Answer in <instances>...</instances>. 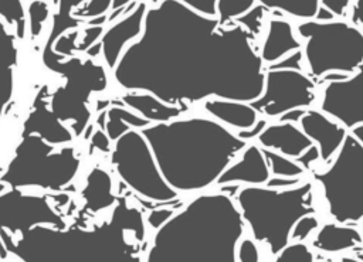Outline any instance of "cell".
Returning <instances> with one entry per match:
<instances>
[{
  "mask_svg": "<svg viewBox=\"0 0 363 262\" xmlns=\"http://www.w3.org/2000/svg\"><path fill=\"white\" fill-rule=\"evenodd\" d=\"M258 4L269 10H279L291 17L315 20L319 10V0H257Z\"/></svg>",
  "mask_w": 363,
  "mask_h": 262,
  "instance_id": "obj_25",
  "label": "cell"
},
{
  "mask_svg": "<svg viewBox=\"0 0 363 262\" xmlns=\"http://www.w3.org/2000/svg\"><path fill=\"white\" fill-rule=\"evenodd\" d=\"M262 149L265 160L268 163L271 176L279 177H302L305 174V169L295 160L288 156H284L275 150Z\"/></svg>",
  "mask_w": 363,
  "mask_h": 262,
  "instance_id": "obj_26",
  "label": "cell"
},
{
  "mask_svg": "<svg viewBox=\"0 0 363 262\" xmlns=\"http://www.w3.org/2000/svg\"><path fill=\"white\" fill-rule=\"evenodd\" d=\"M0 181V227L11 234L26 232L35 225H62L61 217L51 208L47 197L24 194L20 188L4 190Z\"/></svg>",
  "mask_w": 363,
  "mask_h": 262,
  "instance_id": "obj_11",
  "label": "cell"
},
{
  "mask_svg": "<svg viewBox=\"0 0 363 262\" xmlns=\"http://www.w3.org/2000/svg\"><path fill=\"white\" fill-rule=\"evenodd\" d=\"M146 10V3H139L126 17L111 25L102 35L99 47L104 59L109 68H115L119 57L129 45L128 42L135 41L142 34Z\"/></svg>",
  "mask_w": 363,
  "mask_h": 262,
  "instance_id": "obj_14",
  "label": "cell"
},
{
  "mask_svg": "<svg viewBox=\"0 0 363 262\" xmlns=\"http://www.w3.org/2000/svg\"><path fill=\"white\" fill-rule=\"evenodd\" d=\"M309 109V108H308ZM305 108H299V109H291L288 112H285L284 115H281L278 118V122H288V123H299L301 118L305 115V112L308 110Z\"/></svg>",
  "mask_w": 363,
  "mask_h": 262,
  "instance_id": "obj_43",
  "label": "cell"
},
{
  "mask_svg": "<svg viewBox=\"0 0 363 262\" xmlns=\"http://www.w3.org/2000/svg\"><path fill=\"white\" fill-rule=\"evenodd\" d=\"M318 227H319V220L315 214L305 215L295 224L292 234H291V239L303 242L313 231L318 229Z\"/></svg>",
  "mask_w": 363,
  "mask_h": 262,
  "instance_id": "obj_32",
  "label": "cell"
},
{
  "mask_svg": "<svg viewBox=\"0 0 363 262\" xmlns=\"http://www.w3.org/2000/svg\"><path fill=\"white\" fill-rule=\"evenodd\" d=\"M111 163L121 180L147 200L170 201L177 195L163 178L149 143L138 129H129L112 143Z\"/></svg>",
  "mask_w": 363,
  "mask_h": 262,
  "instance_id": "obj_9",
  "label": "cell"
},
{
  "mask_svg": "<svg viewBox=\"0 0 363 262\" xmlns=\"http://www.w3.org/2000/svg\"><path fill=\"white\" fill-rule=\"evenodd\" d=\"M296 31L305 40L302 54L312 78L330 72L350 75L363 64V31L352 23L306 20Z\"/></svg>",
  "mask_w": 363,
  "mask_h": 262,
  "instance_id": "obj_7",
  "label": "cell"
},
{
  "mask_svg": "<svg viewBox=\"0 0 363 262\" xmlns=\"http://www.w3.org/2000/svg\"><path fill=\"white\" fill-rule=\"evenodd\" d=\"M302 48L301 41L294 34L292 24L285 18H271L261 47L259 57L264 64L272 65L294 51Z\"/></svg>",
  "mask_w": 363,
  "mask_h": 262,
  "instance_id": "obj_19",
  "label": "cell"
},
{
  "mask_svg": "<svg viewBox=\"0 0 363 262\" xmlns=\"http://www.w3.org/2000/svg\"><path fill=\"white\" fill-rule=\"evenodd\" d=\"M318 159H320V154H319V149L316 144H312L309 146L299 157H296L295 160L306 170L311 167L312 163H315Z\"/></svg>",
  "mask_w": 363,
  "mask_h": 262,
  "instance_id": "obj_40",
  "label": "cell"
},
{
  "mask_svg": "<svg viewBox=\"0 0 363 262\" xmlns=\"http://www.w3.org/2000/svg\"><path fill=\"white\" fill-rule=\"evenodd\" d=\"M113 0H89L81 8L74 13L77 18H94V17H104L109 8H112Z\"/></svg>",
  "mask_w": 363,
  "mask_h": 262,
  "instance_id": "obj_31",
  "label": "cell"
},
{
  "mask_svg": "<svg viewBox=\"0 0 363 262\" xmlns=\"http://www.w3.org/2000/svg\"><path fill=\"white\" fill-rule=\"evenodd\" d=\"M258 143L259 147L275 150L291 159L299 157L309 146L313 144L301 127L288 122L268 125L258 136Z\"/></svg>",
  "mask_w": 363,
  "mask_h": 262,
  "instance_id": "obj_16",
  "label": "cell"
},
{
  "mask_svg": "<svg viewBox=\"0 0 363 262\" xmlns=\"http://www.w3.org/2000/svg\"><path fill=\"white\" fill-rule=\"evenodd\" d=\"M267 126H268V123H267L265 119H258L254 126H251L250 129H245V130H240L237 135H238L240 139H242L245 142H250V140H252L255 137L258 139V136L264 132V129Z\"/></svg>",
  "mask_w": 363,
  "mask_h": 262,
  "instance_id": "obj_39",
  "label": "cell"
},
{
  "mask_svg": "<svg viewBox=\"0 0 363 262\" xmlns=\"http://www.w3.org/2000/svg\"><path fill=\"white\" fill-rule=\"evenodd\" d=\"M155 4L159 1V0H152ZM182 1L183 4L189 6L190 8L204 14V16H208V17H217V0H179Z\"/></svg>",
  "mask_w": 363,
  "mask_h": 262,
  "instance_id": "obj_34",
  "label": "cell"
},
{
  "mask_svg": "<svg viewBox=\"0 0 363 262\" xmlns=\"http://www.w3.org/2000/svg\"><path fill=\"white\" fill-rule=\"evenodd\" d=\"M126 231L143 235L145 227L140 211L122 198L111 220L94 229L35 225L17 242L4 235L3 239L23 262H140L139 249L126 241Z\"/></svg>",
  "mask_w": 363,
  "mask_h": 262,
  "instance_id": "obj_4",
  "label": "cell"
},
{
  "mask_svg": "<svg viewBox=\"0 0 363 262\" xmlns=\"http://www.w3.org/2000/svg\"><path fill=\"white\" fill-rule=\"evenodd\" d=\"M17 35L0 18V119L6 113L16 86V68L18 61Z\"/></svg>",
  "mask_w": 363,
  "mask_h": 262,
  "instance_id": "obj_18",
  "label": "cell"
},
{
  "mask_svg": "<svg viewBox=\"0 0 363 262\" xmlns=\"http://www.w3.org/2000/svg\"><path fill=\"white\" fill-rule=\"evenodd\" d=\"M350 0H319V6L330 11L335 17H342L349 7Z\"/></svg>",
  "mask_w": 363,
  "mask_h": 262,
  "instance_id": "obj_36",
  "label": "cell"
},
{
  "mask_svg": "<svg viewBox=\"0 0 363 262\" xmlns=\"http://www.w3.org/2000/svg\"><path fill=\"white\" fill-rule=\"evenodd\" d=\"M163 178L174 191H194L217 183L248 142L208 118L173 119L140 129Z\"/></svg>",
  "mask_w": 363,
  "mask_h": 262,
  "instance_id": "obj_2",
  "label": "cell"
},
{
  "mask_svg": "<svg viewBox=\"0 0 363 262\" xmlns=\"http://www.w3.org/2000/svg\"><path fill=\"white\" fill-rule=\"evenodd\" d=\"M91 142H92V144L96 147V149H99V150H102V152H111V139L108 137V135L106 133H104V130H96L94 135H92V139H91Z\"/></svg>",
  "mask_w": 363,
  "mask_h": 262,
  "instance_id": "obj_41",
  "label": "cell"
},
{
  "mask_svg": "<svg viewBox=\"0 0 363 262\" xmlns=\"http://www.w3.org/2000/svg\"><path fill=\"white\" fill-rule=\"evenodd\" d=\"M24 135H37L50 144L68 143L72 140L69 129L62 125V120L48 108V102L41 96L35 99V103L24 122L23 136Z\"/></svg>",
  "mask_w": 363,
  "mask_h": 262,
  "instance_id": "obj_17",
  "label": "cell"
},
{
  "mask_svg": "<svg viewBox=\"0 0 363 262\" xmlns=\"http://www.w3.org/2000/svg\"><path fill=\"white\" fill-rule=\"evenodd\" d=\"M301 184V177H279V176H271L267 181V187L271 188H291Z\"/></svg>",
  "mask_w": 363,
  "mask_h": 262,
  "instance_id": "obj_37",
  "label": "cell"
},
{
  "mask_svg": "<svg viewBox=\"0 0 363 262\" xmlns=\"http://www.w3.org/2000/svg\"><path fill=\"white\" fill-rule=\"evenodd\" d=\"M50 7L43 0H34L28 4L27 18H28V31L31 37H37L43 30L45 20L48 18Z\"/></svg>",
  "mask_w": 363,
  "mask_h": 262,
  "instance_id": "obj_29",
  "label": "cell"
},
{
  "mask_svg": "<svg viewBox=\"0 0 363 262\" xmlns=\"http://www.w3.org/2000/svg\"><path fill=\"white\" fill-rule=\"evenodd\" d=\"M362 242H363L362 234L352 225L339 224V222H326L318 229L312 241V245L319 251L335 254V252L354 248Z\"/></svg>",
  "mask_w": 363,
  "mask_h": 262,
  "instance_id": "obj_22",
  "label": "cell"
},
{
  "mask_svg": "<svg viewBox=\"0 0 363 262\" xmlns=\"http://www.w3.org/2000/svg\"><path fill=\"white\" fill-rule=\"evenodd\" d=\"M244 231L228 194H201L159 228L146 262H238Z\"/></svg>",
  "mask_w": 363,
  "mask_h": 262,
  "instance_id": "obj_3",
  "label": "cell"
},
{
  "mask_svg": "<svg viewBox=\"0 0 363 262\" xmlns=\"http://www.w3.org/2000/svg\"><path fill=\"white\" fill-rule=\"evenodd\" d=\"M319 109L349 132L363 123V64L347 78L325 85Z\"/></svg>",
  "mask_w": 363,
  "mask_h": 262,
  "instance_id": "obj_12",
  "label": "cell"
},
{
  "mask_svg": "<svg viewBox=\"0 0 363 262\" xmlns=\"http://www.w3.org/2000/svg\"><path fill=\"white\" fill-rule=\"evenodd\" d=\"M257 0H217V18L221 25H227L230 21H235L238 17L250 11L255 6Z\"/></svg>",
  "mask_w": 363,
  "mask_h": 262,
  "instance_id": "obj_27",
  "label": "cell"
},
{
  "mask_svg": "<svg viewBox=\"0 0 363 262\" xmlns=\"http://www.w3.org/2000/svg\"><path fill=\"white\" fill-rule=\"evenodd\" d=\"M235 203L254 241L265 242L272 255L292 241V229L302 217L316 212L311 181L281 190L247 186L237 191Z\"/></svg>",
  "mask_w": 363,
  "mask_h": 262,
  "instance_id": "obj_5",
  "label": "cell"
},
{
  "mask_svg": "<svg viewBox=\"0 0 363 262\" xmlns=\"http://www.w3.org/2000/svg\"><path fill=\"white\" fill-rule=\"evenodd\" d=\"M264 11L265 7L261 4H255L250 11H247L245 14H242L241 17H238L235 20L237 24L242 25L250 34L257 35L261 31L262 27V17H264Z\"/></svg>",
  "mask_w": 363,
  "mask_h": 262,
  "instance_id": "obj_30",
  "label": "cell"
},
{
  "mask_svg": "<svg viewBox=\"0 0 363 262\" xmlns=\"http://www.w3.org/2000/svg\"><path fill=\"white\" fill-rule=\"evenodd\" d=\"M204 109L213 119L238 130L250 129L258 120V112L250 102L214 98L204 102Z\"/></svg>",
  "mask_w": 363,
  "mask_h": 262,
  "instance_id": "obj_20",
  "label": "cell"
},
{
  "mask_svg": "<svg viewBox=\"0 0 363 262\" xmlns=\"http://www.w3.org/2000/svg\"><path fill=\"white\" fill-rule=\"evenodd\" d=\"M238 262H259V251L254 239L242 238L237 248Z\"/></svg>",
  "mask_w": 363,
  "mask_h": 262,
  "instance_id": "obj_33",
  "label": "cell"
},
{
  "mask_svg": "<svg viewBox=\"0 0 363 262\" xmlns=\"http://www.w3.org/2000/svg\"><path fill=\"white\" fill-rule=\"evenodd\" d=\"M352 24L363 27V0H354L352 7Z\"/></svg>",
  "mask_w": 363,
  "mask_h": 262,
  "instance_id": "obj_44",
  "label": "cell"
},
{
  "mask_svg": "<svg viewBox=\"0 0 363 262\" xmlns=\"http://www.w3.org/2000/svg\"><path fill=\"white\" fill-rule=\"evenodd\" d=\"M173 217V211L170 208H162V210H156L152 211L147 217V222L155 227V228H160L162 225H164L170 218Z\"/></svg>",
  "mask_w": 363,
  "mask_h": 262,
  "instance_id": "obj_38",
  "label": "cell"
},
{
  "mask_svg": "<svg viewBox=\"0 0 363 262\" xmlns=\"http://www.w3.org/2000/svg\"><path fill=\"white\" fill-rule=\"evenodd\" d=\"M81 166L74 147L54 150L37 135H24L17 144L0 181L11 188L37 187L61 191L72 183Z\"/></svg>",
  "mask_w": 363,
  "mask_h": 262,
  "instance_id": "obj_6",
  "label": "cell"
},
{
  "mask_svg": "<svg viewBox=\"0 0 363 262\" xmlns=\"http://www.w3.org/2000/svg\"><path fill=\"white\" fill-rule=\"evenodd\" d=\"M85 207L89 211H99L113 204V184L109 173L101 167H95L86 176V183L82 191Z\"/></svg>",
  "mask_w": 363,
  "mask_h": 262,
  "instance_id": "obj_23",
  "label": "cell"
},
{
  "mask_svg": "<svg viewBox=\"0 0 363 262\" xmlns=\"http://www.w3.org/2000/svg\"><path fill=\"white\" fill-rule=\"evenodd\" d=\"M242 25H221L179 0L149 7L142 34L119 57L113 78L129 91L149 92L167 105L203 99L255 101L265 72Z\"/></svg>",
  "mask_w": 363,
  "mask_h": 262,
  "instance_id": "obj_1",
  "label": "cell"
},
{
  "mask_svg": "<svg viewBox=\"0 0 363 262\" xmlns=\"http://www.w3.org/2000/svg\"><path fill=\"white\" fill-rule=\"evenodd\" d=\"M302 59H303V54L302 51H294L289 55H286L285 58H282L281 61L268 65V69H299L302 71Z\"/></svg>",
  "mask_w": 363,
  "mask_h": 262,
  "instance_id": "obj_35",
  "label": "cell"
},
{
  "mask_svg": "<svg viewBox=\"0 0 363 262\" xmlns=\"http://www.w3.org/2000/svg\"><path fill=\"white\" fill-rule=\"evenodd\" d=\"M123 103L150 123L169 122L186 109V105H167L149 92H128L122 96Z\"/></svg>",
  "mask_w": 363,
  "mask_h": 262,
  "instance_id": "obj_21",
  "label": "cell"
},
{
  "mask_svg": "<svg viewBox=\"0 0 363 262\" xmlns=\"http://www.w3.org/2000/svg\"><path fill=\"white\" fill-rule=\"evenodd\" d=\"M101 33H102V28L98 25H94V27H91V28H88L86 30V37H84V40L78 44V50L79 51H84V50H88L91 45H94V41L101 35Z\"/></svg>",
  "mask_w": 363,
  "mask_h": 262,
  "instance_id": "obj_42",
  "label": "cell"
},
{
  "mask_svg": "<svg viewBox=\"0 0 363 262\" xmlns=\"http://www.w3.org/2000/svg\"><path fill=\"white\" fill-rule=\"evenodd\" d=\"M315 86V81L299 69H267L264 91L250 103L258 113L279 118L291 109L311 108Z\"/></svg>",
  "mask_w": 363,
  "mask_h": 262,
  "instance_id": "obj_10",
  "label": "cell"
},
{
  "mask_svg": "<svg viewBox=\"0 0 363 262\" xmlns=\"http://www.w3.org/2000/svg\"><path fill=\"white\" fill-rule=\"evenodd\" d=\"M313 178L335 222L352 225L363 220V144L353 135L346 136L329 167L315 171Z\"/></svg>",
  "mask_w": 363,
  "mask_h": 262,
  "instance_id": "obj_8",
  "label": "cell"
},
{
  "mask_svg": "<svg viewBox=\"0 0 363 262\" xmlns=\"http://www.w3.org/2000/svg\"><path fill=\"white\" fill-rule=\"evenodd\" d=\"M349 133L353 135V136L363 144V123H362V125H357L356 127H353Z\"/></svg>",
  "mask_w": 363,
  "mask_h": 262,
  "instance_id": "obj_45",
  "label": "cell"
},
{
  "mask_svg": "<svg viewBox=\"0 0 363 262\" xmlns=\"http://www.w3.org/2000/svg\"><path fill=\"white\" fill-rule=\"evenodd\" d=\"M275 262H315L313 254L301 241H291L281 252L275 255Z\"/></svg>",
  "mask_w": 363,
  "mask_h": 262,
  "instance_id": "obj_28",
  "label": "cell"
},
{
  "mask_svg": "<svg viewBox=\"0 0 363 262\" xmlns=\"http://www.w3.org/2000/svg\"><path fill=\"white\" fill-rule=\"evenodd\" d=\"M271 177V171L262 149L258 144H248L241 157L231 163L218 177V186L245 183L248 186H265Z\"/></svg>",
  "mask_w": 363,
  "mask_h": 262,
  "instance_id": "obj_15",
  "label": "cell"
},
{
  "mask_svg": "<svg viewBox=\"0 0 363 262\" xmlns=\"http://www.w3.org/2000/svg\"><path fill=\"white\" fill-rule=\"evenodd\" d=\"M89 0H57V11L52 16L51 31L45 41L44 50H52L54 44L64 35V33L69 28H77L79 20L72 17V11L75 13Z\"/></svg>",
  "mask_w": 363,
  "mask_h": 262,
  "instance_id": "obj_24",
  "label": "cell"
},
{
  "mask_svg": "<svg viewBox=\"0 0 363 262\" xmlns=\"http://www.w3.org/2000/svg\"><path fill=\"white\" fill-rule=\"evenodd\" d=\"M299 127L318 146L323 163L330 161L336 156L349 135L345 126L329 118L320 109L309 108L301 118Z\"/></svg>",
  "mask_w": 363,
  "mask_h": 262,
  "instance_id": "obj_13",
  "label": "cell"
}]
</instances>
